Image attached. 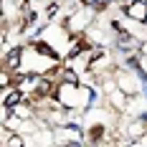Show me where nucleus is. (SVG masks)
Returning a JSON list of instances; mask_svg holds the SVG:
<instances>
[{"mask_svg":"<svg viewBox=\"0 0 147 147\" xmlns=\"http://www.w3.org/2000/svg\"><path fill=\"white\" fill-rule=\"evenodd\" d=\"M124 13L137 23H147V3L145 0H134L129 5H124Z\"/></svg>","mask_w":147,"mask_h":147,"instance_id":"obj_1","label":"nucleus"}]
</instances>
